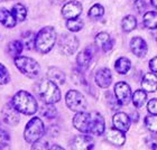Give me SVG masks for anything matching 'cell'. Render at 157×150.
I'll return each mask as SVG.
<instances>
[{
  "label": "cell",
  "mask_w": 157,
  "mask_h": 150,
  "mask_svg": "<svg viewBox=\"0 0 157 150\" xmlns=\"http://www.w3.org/2000/svg\"><path fill=\"white\" fill-rule=\"evenodd\" d=\"M11 103L20 114L33 115L38 111V103L29 92L20 90L13 95Z\"/></svg>",
  "instance_id": "1"
},
{
  "label": "cell",
  "mask_w": 157,
  "mask_h": 150,
  "mask_svg": "<svg viewBox=\"0 0 157 150\" xmlns=\"http://www.w3.org/2000/svg\"><path fill=\"white\" fill-rule=\"evenodd\" d=\"M57 34L53 26H46L40 29L36 35L35 40V48L40 54H47L52 51L54 45L56 44Z\"/></svg>",
  "instance_id": "2"
},
{
  "label": "cell",
  "mask_w": 157,
  "mask_h": 150,
  "mask_svg": "<svg viewBox=\"0 0 157 150\" xmlns=\"http://www.w3.org/2000/svg\"><path fill=\"white\" fill-rule=\"evenodd\" d=\"M45 134V126L42 119L38 117L32 118L27 122L25 130H24V139L27 144H34L37 141L42 140V138Z\"/></svg>",
  "instance_id": "3"
},
{
  "label": "cell",
  "mask_w": 157,
  "mask_h": 150,
  "mask_svg": "<svg viewBox=\"0 0 157 150\" xmlns=\"http://www.w3.org/2000/svg\"><path fill=\"white\" fill-rule=\"evenodd\" d=\"M39 96L43 99V101L45 103H51L55 104L57 102L61 101V91L56 83H54L51 80H43L38 84L37 88Z\"/></svg>",
  "instance_id": "4"
},
{
  "label": "cell",
  "mask_w": 157,
  "mask_h": 150,
  "mask_svg": "<svg viewBox=\"0 0 157 150\" xmlns=\"http://www.w3.org/2000/svg\"><path fill=\"white\" fill-rule=\"evenodd\" d=\"M15 65L20 73L29 78H37L40 76V66L34 58L28 56H17L13 58Z\"/></svg>",
  "instance_id": "5"
},
{
  "label": "cell",
  "mask_w": 157,
  "mask_h": 150,
  "mask_svg": "<svg viewBox=\"0 0 157 150\" xmlns=\"http://www.w3.org/2000/svg\"><path fill=\"white\" fill-rule=\"evenodd\" d=\"M65 104L66 107L73 112H81L86 110L88 103L84 95L76 90H70L65 95Z\"/></svg>",
  "instance_id": "6"
},
{
  "label": "cell",
  "mask_w": 157,
  "mask_h": 150,
  "mask_svg": "<svg viewBox=\"0 0 157 150\" xmlns=\"http://www.w3.org/2000/svg\"><path fill=\"white\" fill-rule=\"evenodd\" d=\"M80 42L75 36L71 34H64L59 39V47L63 55L70 56L73 55L78 51Z\"/></svg>",
  "instance_id": "7"
},
{
  "label": "cell",
  "mask_w": 157,
  "mask_h": 150,
  "mask_svg": "<svg viewBox=\"0 0 157 150\" xmlns=\"http://www.w3.org/2000/svg\"><path fill=\"white\" fill-rule=\"evenodd\" d=\"M90 124H91V113L85 111L76 112L73 117V127L81 133H90Z\"/></svg>",
  "instance_id": "8"
},
{
  "label": "cell",
  "mask_w": 157,
  "mask_h": 150,
  "mask_svg": "<svg viewBox=\"0 0 157 150\" xmlns=\"http://www.w3.org/2000/svg\"><path fill=\"white\" fill-rule=\"evenodd\" d=\"M115 96L119 101L121 105H126L130 102L132 98L130 85H128L126 82H118L115 85Z\"/></svg>",
  "instance_id": "9"
},
{
  "label": "cell",
  "mask_w": 157,
  "mask_h": 150,
  "mask_svg": "<svg viewBox=\"0 0 157 150\" xmlns=\"http://www.w3.org/2000/svg\"><path fill=\"white\" fill-rule=\"evenodd\" d=\"M19 112L15 107L13 105L11 101L8 102L5 107L1 110V115H2V120L5 123H7L8 126H17L19 123L20 117H19Z\"/></svg>",
  "instance_id": "10"
},
{
  "label": "cell",
  "mask_w": 157,
  "mask_h": 150,
  "mask_svg": "<svg viewBox=\"0 0 157 150\" xmlns=\"http://www.w3.org/2000/svg\"><path fill=\"white\" fill-rule=\"evenodd\" d=\"M94 146V140L92 139V137H89L86 133L75 136L71 141V148L76 150H90L93 149Z\"/></svg>",
  "instance_id": "11"
},
{
  "label": "cell",
  "mask_w": 157,
  "mask_h": 150,
  "mask_svg": "<svg viewBox=\"0 0 157 150\" xmlns=\"http://www.w3.org/2000/svg\"><path fill=\"white\" fill-rule=\"evenodd\" d=\"M91 113V124H90V133L93 136H102L105 130V122L101 114L98 112H90Z\"/></svg>",
  "instance_id": "12"
},
{
  "label": "cell",
  "mask_w": 157,
  "mask_h": 150,
  "mask_svg": "<svg viewBox=\"0 0 157 150\" xmlns=\"http://www.w3.org/2000/svg\"><path fill=\"white\" fill-rule=\"evenodd\" d=\"M82 5L78 1H69L65 3L62 8V16L65 19H72V18H78L82 13Z\"/></svg>",
  "instance_id": "13"
},
{
  "label": "cell",
  "mask_w": 157,
  "mask_h": 150,
  "mask_svg": "<svg viewBox=\"0 0 157 150\" xmlns=\"http://www.w3.org/2000/svg\"><path fill=\"white\" fill-rule=\"evenodd\" d=\"M94 81L99 88H107L112 83V74L111 71L108 67H102L99 71H97L94 76Z\"/></svg>",
  "instance_id": "14"
},
{
  "label": "cell",
  "mask_w": 157,
  "mask_h": 150,
  "mask_svg": "<svg viewBox=\"0 0 157 150\" xmlns=\"http://www.w3.org/2000/svg\"><path fill=\"white\" fill-rule=\"evenodd\" d=\"M112 123L113 127L119 129V130L127 132L130 129L131 126V120L130 117L124 112H117V113L112 117Z\"/></svg>",
  "instance_id": "15"
},
{
  "label": "cell",
  "mask_w": 157,
  "mask_h": 150,
  "mask_svg": "<svg viewBox=\"0 0 157 150\" xmlns=\"http://www.w3.org/2000/svg\"><path fill=\"white\" fill-rule=\"evenodd\" d=\"M130 49L137 57H145L148 52L147 43L141 37H134L130 40Z\"/></svg>",
  "instance_id": "16"
},
{
  "label": "cell",
  "mask_w": 157,
  "mask_h": 150,
  "mask_svg": "<svg viewBox=\"0 0 157 150\" xmlns=\"http://www.w3.org/2000/svg\"><path fill=\"white\" fill-rule=\"evenodd\" d=\"M105 139H107L108 142H110V144H113V146H117V147L124 146V142H126L124 132L119 130V129H117V128H111V129L107 132V134H105Z\"/></svg>",
  "instance_id": "17"
},
{
  "label": "cell",
  "mask_w": 157,
  "mask_h": 150,
  "mask_svg": "<svg viewBox=\"0 0 157 150\" xmlns=\"http://www.w3.org/2000/svg\"><path fill=\"white\" fill-rule=\"evenodd\" d=\"M94 42H95V45L101 47L103 52H109L113 47V39L110 37V35L108 33H105V32L97 34Z\"/></svg>",
  "instance_id": "18"
},
{
  "label": "cell",
  "mask_w": 157,
  "mask_h": 150,
  "mask_svg": "<svg viewBox=\"0 0 157 150\" xmlns=\"http://www.w3.org/2000/svg\"><path fill=\"white\" fill-rule=\"evenodd\" d=\"M141 88L147 93H154L157 91V75L153 73H147L141 80Z\"/></svg>",
  "instance_id": "19"
},
{
  "label": "cell",
  "mask_w": 157,
  "mask_h": 150,
  "mask_svg": "<svg viewBox=\"0 0 157 150\" xmlns=\"http://www.w3.org/2000/svg\"><path fill=\"white\" fill-rule=\"evenodd\" d=\"M92 59V52L90 48H86L84 51L80 52L76 55V64L78 67L81 69H86L91 63Z\"/></svg>",
  "instance_id": "20"
},
{
  "label": "cell",
  "mask_w": 157,
  "mask_h": 150,
  "mask_svg": "<svg viewBox=\"0 0 157 150\" xmlns=\"http://www.w3.org/2000/svg\"><path fill=\"white\" fill-rule=\"evenodd\" d=\"M0 24L7 28H13L17 25V20L11 11L5 8H0Z\"/></svg>",
  "instance_id": "21"
},
{
  "label": "cell",
  "mask_w": 157,
  "mask_h": 150,
  "mask_svg": "<svg viewBox=\"0 0 157 150\" xmlns=\"http://www.w3.org/2000/svg\"><path fill=\"white\" fill-rule=\"evenodd\" d=\"M47 78L53 81L56 84H64L66 81V76L64 74L62 69H59V67H55V66H52L49 67L48 71H47Z\"/></svg>",
  "instance_id": "22"
},
{
  "label": "cell",
  "mask_w": 157,
  "mask_h": 150,
  "mask_svg": "<svg viewBox=\"0 0 157 150\" xmlns=\"http://www.w3.org/2000/svg\"><path fill=\"white\" fill-rule=\"evenodd\" d=\"M24 44L21 40H11V42L7 45V52L13 58L17 57V56L21 55V53L24 51Z\"/></svg>",
  "instance_id": "23"
},
{
  "label": "cell",
  "mask_w": 157,
  "mask_h": 150,
  "mask_svg": "<svg viewBox=\"0 0 157 150\" xmlns=\"http://www.w3.org/2000/svg\"><path fill=\"white\" fill-rule=\"evenodd\" d=\"M131 69V62L127 57H120L118 58L115 63V69L116 72L121 75H126Z\"/></svg>",
  "instance_id": "24"
},
{
  "label": "cell",
  "mask_w": 157,
  "mask_h": 150,
  "mask_svg": "<svg viewBox=\"0 0 157 150\" xmlns=\"http://www.w3.org/2000/svg\"><path fill=\"white\" fill-rule=\"evenodd\" d=\"M11 13H13V17L16 18L17 23H23L26 20L27 17V9L26 7L21 5V3H16L13 5L11 8Z\"/></svg>",
  "instance_id": "25"
},
{
  "label": "cell",
  "mask_w": 157,
  "mask_h": 150,
  "mask_svg": "<svg viewBox=\"0 0 157 150\" xmlns=\"http://www.w3.org/2000/svg\"><path fill=\"white\" fill-rule=\"evenodd\" d=\"M144 26L148 29H157V13L156 11H147L143 18Z\"/></svg>",
  "instance_id": "26"
},
{
  "label": "cell",
  "mask_w": 157,
  "mask_h": 150,
  "mask_svg": "<svg viewBox=\"0 0 157 150\" xmlns=\"http://www.w3.org/2000/svg\"><path fill=\"white\" fill-rule=\"evenodd\" d=\"M132 103H134L135 108H141L143 105L146 103L147 101V92H145L144 90H137V91L135 92L134 94H132Z\"/></svg>",
  "instance_id": "27"
},
{
  "label": "cell",
  "mask_w": 157,
  "mask_h": 150,
  "mask_svg": "<svg viewBox=\"0 0 157 150\" xmlns=\"http://www.w3.org/2000/svg\"><path fill=\"white\" fill-rule=\"evenodd\" d=\"M137 27V20L132 15H128L122 19L121 21V28L124 32L126 33H129V32H132Z\"/></svg>",
  "instance_id": "28"
},
{
  "label": "cell",
  "mask_w": 157,
  "mask_h": 150,
  "mask_svg": "<svg viewBox=\"0 0 157 150\" xmlns=\"http://www.w3.org/2000/svg\"><path fill=\"white\" fill-rule=\"evenodd\" d=\"M84 27V23L83 20L80 19V18H72V19H67L66 20V28L72 32V33H78Z\"/></svg>",
  "instance_id": "29"
},
{
  "label": "cell",
  "mask_w": 157,
  "mask_h": 150,
  "mask_svg": "<svg viewBox=\"0 0 157 150\" xmlns=\"http://www.w3.org/2000/svg\"><path fill=\"white\" fill-rule=\"evenodd\" d=\"M40 115L46 119H54L57 115V111H56V108L54 107V104H51V103H45L40 108Z\"/></svg>",
  "instance_id": "30"
},
{
  "label": "cell",
  "mask_w": 157,
  "mask_h": 150,
  "mask_svg": "<svg viewBox=\"0 0 157 150\" xmlns=\"http://www.w3.org/2000/svg\"><path fill=\"white\" fill-rule=\"evenodd\" d=\"M35 40H36V35L33 32H26L21 35V42L24 44V47H26L29 51L35 47Z\"/></svg>",
  "instance_id": "31"
},
{
  "label": "cell",
  "mask_w": 157,
  "mask_h": 150,
  "mask_svg": "<svg viewBox=\"0 0 157 150\" xmlns=\"http://www.w3.org/2000/svg\"><path fill=\"white\" fill-rule=\"evenodd\" d=\"M89 17L92 18V19H97V18H100L105 15V8L103 6H101L100 3H95L90 8L89 10Z\"/></svg>",
  "instance_id": "32"
},
{
  "label": "cell",
  "mask_w": 157,
  "mask_h": 150,
  "mask_svg": "<svg viewBox=\"0 0 157 150\" xmlns=\"http://www.w3.org/2000/svg\"><path fill=\"white\" fill-rule=\"evenodd\" d=\"M145 124L149 131L157 133V114H149L145 118Z\"/></svg>",
  "instance_id": "33"
},
{
  "label": "cell",
  "mask_w": 157,
  "mask_h": 150,
  "mask_svg": "<svg viewBox=\"0 0 157 150\" xmlns=\"http://www.w3.org/2000/svg\"><path fill=\"white\" fill-rule=\"evenodd\" d=\"M10 144V136L6 130L0 127V149H6Z\"/></svg>",
  "instance_id": "34"
},
{
  "label": "cell",
  "mask_w": 157,
  "mask_h": 150,
  "mask_svg": "<svg viewBox=\"0 0 157 150\" xmlns=\"http://www.w3.org/2000/svg\"><path fill=\"white\" fill-rule=\"evenodd\" d=\"M10 81V74L7 67L0 63V85H6Z\"/></svg>",
  "instance_id": "35"
},
{
  "label": "cell",
  "mask_w": 157,
  "mask_h": 150,
  "mask_svg": "<svg viewBox=\"0 0 157 150\" xmlns=\"http://www.w3.org/2000/svg\"><path fill=\"white\" fill-rule=\"evenodd\" d=\"M105 100H107V104H108L112 110H116V111L119 110V108H120L121 104L119 103V101L117 100V98H115L110 92H108V93L105 94Z\"/></svg>",
  "instance_id": "36"
},
{
  "label": "cell",
  "mask_w": 157,
  "mask_h": 150,
  "mask_svg": "<svg viewBox=\"0 0 157 150\" xmlns=\"http://www.w3.org/2000/svg\"><path fill=\"white\" fill-rule=\"evenodd\" d=\"M147 110L149 113L157 114V99H151L147 103Z\"/></svg>",
  "instance_id": "37"
},
{
  "label": "cell",
  "mask_w": 157,
  "mask_h": 150,
  "mask_svg": "<svg viewBox=\"0 0 157 150\" xmlns=\"http://www.w3.org/2000/svg\"><path fill=\"white\" fill-rule=\"evenodd\" d=\"M135 6H136L138 11L141 13V11H144V10L146 9L147 3L145 2V0H135Z\"/></svg>",
  "instance_id": "38"
},
{
  "label": "cell",
  "mask_w": 157,
  "mask_h": 150,
  "mask_svg": "<svg viewBox=\"0 0 157 150\" xmlns=\"http://www.w3.org/2000/svg\"><path fill=\"white\" fill-rule=\"evenodd\" d=\"M147 144L149 146V148H151V149H157V137L151 136V137L148 138Z\"/></svg>",
  "instance_id": "39"
},
{
  "label": "cell",
  "mask_w": 157,
  "mask_h": 150,
  "mask_svg": "<svg viewBox=\"0 0 157 150\" xmlns=\"http://www.w3.org/2000/svg\"><path fill=\"white\" fill-rule=\"evenodd\" d=\"M149 69L151 72L157 73V56H155L154 58H151L149 61Z\"/></svg>",
  "instance_id": "40"
},
{
  "label": "cell",
  "mask_w": 157,
  "mask_h": 150,
  "mask_svg": "<svg viewBox=\"0 0 157 150\" xmlns=\"http://www.w3.org/2000/svg\"><path fill=\"white\" fill-rule=\"evenodd\" d=\"M49 149H59V150H63L64 148L61 147V146H57V144H54L53 147H49Z\"/></svg>",
  "instance_id": "41"
},
{
  "label": "cell",
  "mask_w": 157,
  "mask_h": 150,
  "mask_svg": "<svg viewBox=\"0 0 157 150\" xmlns=\"http://www.w3.org/2000/svg\"><path fill=\"white\" fill-rule=\"evenodd\" d=\"M151 6L153 7L157 8V0H151Z\"/></svg>",
  "instance_id": "42"
},
{
  "label": "cell",
  "mask_w": 157,
  "mask_h": 150,
  "mask_svg": "<svg viewBox=\"0 0 157 150\" xmlns=\"http://www.w3.org/2000/svg\"><path fill=\"white\" fill-rule=\"evenodd\" d=\"M156 137H157V136H156Z\"/></svg>",
  "instance_id": "43"
}]
</instances>
